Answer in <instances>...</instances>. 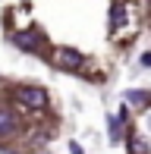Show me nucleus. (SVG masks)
<instances>
[{
    "label": "nucleus",
    "mask_w": 151,
    "mask_h": 154,
    "mask_svg": "<svg viewBox=\"0 0 151 154\" xmlns=\"http://www.w3.org/2000/svg\"><path fill=\"white\" fill-rule=\"evenodd\" d=\"M69 154H85V151H82L79 142H69Z\"/></svg>",
    "instance_id": "nucleus-11"
},
{
    "label": "nucleus",
    "mask_w": 151,
    "mask_h": 154,
    "mask_svg": "<svg viewBox=\"0 0 151 154\" xmlns=\"http://www.w3.org/2000/svg\"><path fill=\"white\" fill-rule=\"evenodd\" d=\"M51 63L57 69H63V72H82L85 69V54L76 51V47H57V51L51 54Z\"/></svg>",
    "instance_id": "nucleus-1"
},
{
    "label": "nucleus",
    "mask_w": 151,
    "mask_h": 154,
    "mask_svg": "<svg viewBox=\"0 0 151 154\" xmlns=\"http://www.w3.org/2000/svg\"><path fill=\"white\" fill-rule=\"evenodd\" d=\"M123 97H126L132 107H142V110L151 107V91H148V88H126V94H123Z\"/></svg>",
    "instance_id": "nucleus-7"
},
{
    "label": "nucleus",
    "mask_w": 151,
    "mask_h": 154,
    "mask_svg": "<svg viewBox=\"0 0 151 154\" xmlns=\"http://www.w3.org/2000/svg\"><path fill=\"white\" fill-rule=\"evenodd\" d=\"M107 19H110V29H123L129 22V0H113L107 10Z\"/></svg>",
    "instance_id": "nucleus-5"
},
{
    "label": "nucleus",
    "mask_w": 151,
    "mask_h": 154,
    "mask_svg": "<svg viewBox=\"0 0 151 154\" xmlns=\"http://www.w3.org/2000/svg\"><path fill=\"white\" fill-rule=\"evenodd\" d=\"M126 151L129 154H151V142L142 132H129L126 135Z\"/></svg>",
    "instance_id": "nucleus-6"
},
{
    "label": "nucleus",
    "mask_w": 151,
    "mask_h": 154,
    "mask_svg": "<svg viewBox=\"0 0 151 154\" xmlns=\"http://www.w3.org/2000/svg\"><path fill=\"white\" fill-rule=\"evenodd\" d=\"M19 132H22L19 116L13 113L10 107H0V142H10V138H16Z\"/></svg>",
    "instance_id": "nucleus-4"
},
{
    "label": "nucleus",
    "mask_w": 151,
    "mask_h": 154,
    "mask_svg": "<svg viewBox=\"0 0 151 154\" xmlns=\"http://www.w3.org/2000/svg\"><path fill=\"white\" fill-rule=\"evenodd\" d=\"M139 63H142L145 69H151V51H148V54H142V60H139Z\"/></svg>",
    "instance_id": "nucleus-10"
},
{
    "label": "nucleus",
    "mask_w": 151,
    "mask_h": 154,
    "mask_svg": "<svg viewBox=\"0 0 151 154\" xmlns=\"http://www.w3.org/2000/svg\"><path fill=\"white\" fill-rule=\"evenodd\" d=\"M16 101L22 104L25 110H47L51 94H47L41 85H19L16 88Z\"/></svg>",
    "instance_id": "nucleus-2"
},
{
    "label": "nucleus",
    "mask_w": 151,
    "mask_h": 154,
    "mask_svg": "<svg viewBox=\"0 0 151 154\" xmlns=\"http://www.w3.org/2000/svg\"><path fill=\"white\" fill-rule=\"evenodd\" d=\"M116 116H120V123H123V126H129V120H132V110H129V104H123Z\"/></svg>",
    "instance_id": "nucleus-9"
},
{
    "label": "nucleus",
    "mask_w": 151,
    "mask_h": 154,
    "mask_svg": "<svg viewBox=\"0 0 151 154\" xmlns=\"http://www.w3.org/2000/svg\"><path fill=\"white\" fill-rule=\"evenodd\" d=\"M145 126L151 129V107H145Z\"/></svg>",
    "instance_id": "nucleus-12"
},
{
    "label": "nucleus",
    "mask_w": 151,
    "mask_h": 154,
    "mask_svg": "<svg viewBox=\"0 0 151 154\" xmlns=\"http://www.w3.org/2000/svg\"><path fill=\"white\" fill-rule=\"evenodd\" d=\"M107 132H110V142H123V123H120V116H110V120H107Z\"/></svg>",
    "instance_id": "nucleus-8"
},
{
    "label": "nucleus",
    "mask_w": 151,
    "mask_h": 154,
    "mask_svg": "<svg viewBox=\"0 0 151 154\" xmlns=\"http://www.w3.org/2000/svg\"><path fill=\"white\" fill-rule=\"evenodd\" d=\"M10 38H13V44L19 47V51H25V54H41L44 51V32L41 29H29L25 25L22 32H10Z\"/></svg>",
    "instance_id": "nucleus-3"
}]
</instances>
